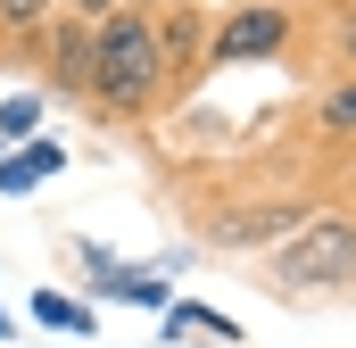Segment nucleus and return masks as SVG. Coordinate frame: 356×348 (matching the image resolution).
<instances>
[{"label":"nucleus","instance_id":"2","mask_svg":"<svg viewBox=\"0 0 356 348\" xmlns=\"http://www.w3.org/2000/svg\"><path fill=\"white\" fill-rule=\"evenodd\" d=\"M257 282L282 299H348L356 290V207L323 199L290 241H273L257 258Z\"/></svg>","mask_w":356,"mask_h":348},{"label":"nucleus","instance_id":"5","mask_svg":"<svg viewBox=\"0 0 356 348\" xmlns=\"http://www.w3.org/2000/svg\"><path fill=\"white\" fill-rule=\"evenodd\" d=\"M149 17H158V108H182L207 84V25H216V8L207 0H149Z\"/></svg>","mask_w":356,"mask_h":348},{"label":"nucleus","instance_id":"15","mask_svg":"<svg viewBox=\"0 0 356 348\" xmlns=\"http://www.w3.org/2000/svg\"><path fill=\"white\" fill-rule=\"evenodd\" d=\"M67 8H75V17H91V25H99V17H116L124 0H67Z\"/></svg>","mask_w":356,"mask_h":348},{"label":"nucleus","instance_id":"12","mask_svg":"<svg viewBox=\"0 0 356 348\" xmlns=\"http://www.w3.org/2000/svg\"><path fill=\"white\" fill-rule=\"evenodd\" d=\"M315 50L332 58V75H356V0H332L315 17Z\"/></svg>","mask_w":356,"mask_h":348},{"label":"nucleus","instance_id":"13","mask_svg":"<svg viewBox=\"0 0 356 348\" xmlns=\"http://www.w3.org/2000/svg\"><path fill=\"white\" fill-rule=\"evenodd\" d=\"M42 133V91H8L0 100V141H33Z\"/></svg>","mask_w":356,"mask_h":348},{"label":"nucleus","instance_id":"6","mask_svg":"<svg viewBox=\"0 0 356 348\" xmlns=\"http://www.w3.org/2000/svg\"><path fill=\"white\" fill-rule=\"evenodd\" d=\"M91 42H99V25L75 17V8H58L33 33V84L50 91V100H83L91 91Z\"/></svg>","mask_w":356,"mask_h":348},{"label":"nucleus","instance_id":"10","mask_svg":"<svg viewBox=\"0 0 356 348\" xmlns=\"http://www.w3.org/2000/svg\"><path fill=\"white\" fill-rule=\"evenodd\" d=\"M25 307H33V324H42V332H67V340H91V332H99L91 299H75V290H33Z\"/></svg>","mask_w":356,"mask_h":348},{"label":"nucleus","instance_id":"9","mask_svg":"<svg viewBox=\"0 0 356 348\" xmlns=\"http://www.w3.org/2000/svg\"><path fill=\"white\" fill-rule=\"evenodd\" d=\"M91 307H175V290H166V274H149V265H108V274L91 282Z\"/></svg>","mask_w":356,"mask_h":348},{"label":"nucleus","instance_id":"8","mask_svg":"<svg viewBox=\"0 0 356 348\" xmlns=\"http://www.w3.org/2000/svg\"><path fill=\"white\" fill-rule=\"evenodd\" d=\"M307 133H315L323 150H356V75H332V84L315 91V108H307Z\"/></svg>","mask_w":356,"mask_h":348},{"label":"nucleus","instance_id":"3","mask_svg":"<svg viewBox=\"0 0 356 348\" xmlns=\"http://www.w3.org/2000/svg\"><path fill=\"white\" fill-rule=\"evenodd\" d=\"M332 199V182H273V191H232V199H216V207H199L191 224H199V249L207 258H266L273 241H290L315 207Z\"/></svg>","mask_w":356,"mask_h":348},{"label":"nucleus","instance_id":"7","mask_svg":"<svg viewBox=\"0 0 356 348\" xmlns=\"http://www.w3.org/2000/svg\"><path fill=\"white\" fill-rule=\"evenodd\" d=\"M50 174H67V141H50V133H33V141H8V158H0V191H8V199L42 191Z\"/></svg>","mask_w":356,"mask_h":348},{"label":"nucleus","instance_id":"14","mask_svg":"<svg viewBox=\"0 0 356 348\" xmlns=\"http://www.w3.org/2000/svg\"><path fill=\"white\" fill-rule=\"evenodd\" d=\"M332 199L356 207V150H340V166H332Z\"/></svg>","mask_w":356,"mask_h":348},{"label":"nucleus","instance_id":"16","mask_svg":"<svg viewBox=\"0 0 356 348\" xmlns=\"http://www.w3.org/2000/svg\"><path fill=\"white\" fill-rule=\"evenodd\" d=\"M0 158H8V141H0Z\"/></svg>","mask_w":356,"mask_h":348},{"label":"nucleus","instance_id":"1","mask_svg":"<svg viewBox=\"0 0 356 348\" xmlns=\"http://www.w3.org/2000/svg\"><path fill=\"white\" fill-rule=\"evenodd\" d=\"M83 116L108 133H133L158 116V17H149V0H124L116 17H99Z\"/></svg>","mask_w":356,"mask_h":348},{"label":"nucleus","instance_id":"4","mask_svg":"<svg viewBox=\"0 0 356 348\" xmlns=\"http://www.w3.org/2000/svg\"><path fill=\"white\" fill-rule=\"evenodd\" d=\"M298 42H307L298 0H232V8H216V25H207V75H224V67H273V58H290Z\"/></svg>","mask_w":356,"mask_h":348},{"label":"nucleus","instance_id":"11","mask_svg":"<svg viewBox=\"0 0 356 348\" xmlns=\"http://www.w3.org/2000/svg\"><path fill=\"white\" fill-rule=\"evenodd\" d=\"M182 332H207V340L241 348V324H232L224 307H207V299H175V307H166V324H158V340H182Z\"/></svg>","mask_w":356,"mask_h":348}]
</instances>
